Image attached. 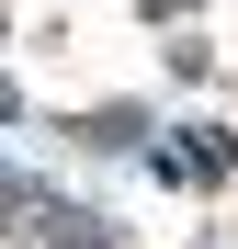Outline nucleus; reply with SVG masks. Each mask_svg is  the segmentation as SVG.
Segmentation results:
<instances>
[{
	"label": "nucleus",
	"mask_w": 238,
	"mask_h": 249,
	"mask_svg": "<svg viewBox=\"0 0 238 249\" xmlns=\"http://www.w3.org/2000/svg\"><path fill=\"white\" fill-rule=\"evenodd\" d=\"M227 136H216V124H193V136H159V170H170V181H227Z\"/></svg>",
	"instance_id": "1"
}]
</instances>
